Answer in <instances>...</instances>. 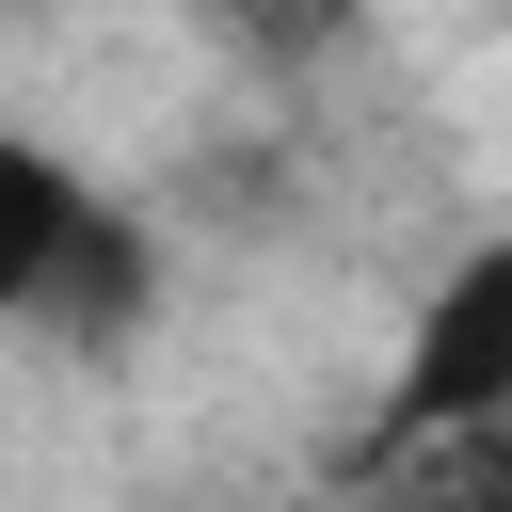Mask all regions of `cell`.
Instances as JSON below:
<instances>
[{
  "mask_svg": "<svg viewBox=\"0 0 512 512\" xmlns=\"http://www.w3.org/2000/svg\"><path fill=\"white\" fill-rule=\"evenodd\" d=\"M480 416H512V256H464V272L432 288V320H416V352H400V400H384V432H368L352 464H400V448L480 432Z\"/></svg>",
  "mask_w": 512,
  "mask_h": 512,
  "instance_id": "6da1fadb",
  "label": "cell"
},
{
  "mask_svg": "<svg viewBox=\"0 0 512 512\" xmlns=\"http://www.w3.org/2000/svg\"><path fill=\"white\" fill-rule=\"evenodd\" d=\"M48 352H80V368H112L144 320H160V240L112 208V192H80L64 208V240H48V272H32V304H16Z\"/></svg>",
  "mask_w": 512,
  "mask_h": 512,
  "instance_id": "7a4b0ae2",
  "label": "cell"
},
{
  "mask_svg": "<svg viewBox=\"0 0 512 512\" xmlns=\"http://www.w3.org/2000/svg\"><path fill=\"white\" fill-rule=\"evenodd\" d=\"M208 32L256 64H320V48H352V0H208Z\"/></svg>",
  "mask_w": 512,
  "mask_h": 512,
  "instance_id": "277c9868",
  "label": "cell"
},
{
  "mask_svg": "<svg viewBox=\"0 0 512 512\" xmlns=\"http://www.w3.org/2000/svg\"><path fill=\"white\" fill-rule=\"evenodd\" d=\"M64 208H80V176H64L32 128H0V320L32 304V272H48V240H64Z\"/></svg>",
  "mask_w": 512,
  "mask_h": 512,
  "instance_id": "3957f363",
  "label": "cell"
}]
</instances>
